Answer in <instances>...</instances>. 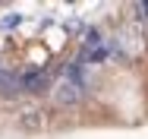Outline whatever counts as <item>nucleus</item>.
Listing matches in <instances>:
<instances>
[{
    "label": "nucleus",
    "mask_w": 148,
    "mask_h": 139,
    "mask_svg": "<svg viewBox=\"0 0 148 139\" xmlns=\"http://www.w3.org/2000/svg\"><path fill=\"white\" fill-rule=\"evenodd\" d=\"M47 85H51V76H47L44 70L22 73V92H47Z\"/></svg>",
    "instance_id": "nucleus-3"
},
{
    "label": "nucleus",
    "mask_w": 148,
    "mask_h": 139,
    "mask_svg": "<svg viewBox=\"0 0 148 139\" xmlns=\"http://www.w3.org/2000/svg\"><path fill=\"white\" fill-rule=\"evenodd\" d=\"M85 92H88V66H82L79 60L66 63L60 79L54 82V101L69 108V104H79L85 98Z\"/></svg>",
    "instance_id": "nucleus-1"
},
{
    "label": "nucleus",
    "mask_w": 148,
    "mask_h": 139,
    "mask_svg": "<svg viewBox=\"0 0 148 139\" xmlns=\"http://www.w3.org/2000/svg\"><path fill=\"white\" fill-rule=\"evenodd\" d=\"M114 57V48H110V41L101 35V32H88V38H85V44H82V51H79V63L82 66H95V63H104V60H110Z\"/></svg>",
    "instance_id": "nucleus-2"
},
{
    "label": "nucleus",
    "mask_w": 148,
    "mask_h": 139,
    "mask_svg": "<svg viewBox=\"0 0 148 139\" xmlns=\"http://www.w3.org/2000/svg\"><path fill=\"white\" fill-rule=\"evenodd\" d=\"M19 22H22V16H16V13H13V16H6V19H3V28H16Z\"/></svg>",
    "instance_id": "nucleus-5"
},
{
    "label": "nucleus",
    "mask_w": 148,
    "mask_h": 139,
    "mask_svg": "<svg viewBox=\"0 0 148 139\" xmlns=\"http://www.w3.org/2000/svg\"><path fill=\"white\" fill-rule=\"evenodd\" d=\"M139 13H142V16H148V3H139Z\"/></svg>",
    "instance_id": "nucleus-6"
},
{
    "label": "nucleus",
    "mask_w": 148,
    "mask_h": 139,
    "mask_svg": "<svg viewBox=\"0 0 148 139\" xmlns=\"http://www.w3.org/2000/svg\"><path fill=\"white\" fill-rule=\"evenodd\" d=\"M19 92H22V76L0 66V95H19Z\"/></svg>",
    "instance_id": "nucleus-4"
}]
</instances>
